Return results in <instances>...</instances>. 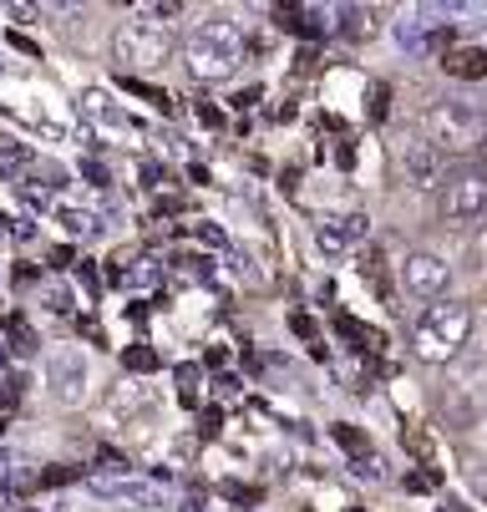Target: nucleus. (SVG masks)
<instances>
[{
	"label": "nucleus",
	"mask_w": 487,
	"mask_h": 512,
	"mask_svg": "<svg viewBox=\"0 0 487 512\" xmlns=\"http://www.w3.org/2000/svg\"><path fill=\"white\" fill-rule=\"evenodd\" d=\"M244 51H249V36L234 16H208L188 31L183 66L193 71V82H229L244 61Z\"/></svg>",
	"instance_id": "f257e3e1"
},
{
	"label": "nucleus",
	"mask_w": 487,
	"mask_h": 512,
	"mask_svg": "<svg viewBox=\"0 0 487 512\" xmlns=\"http://www.w3.org/2000/svg\"><path fill=\"white\" fill-rule=\"evenodd\" d=\"M467 335H472V305H462V300H432L427 315L416 320V330H411V355L427 360V365H447V360H457V350L467 345Z\"/></svg>",
	"instance_id": "f03ea898"
},
{
	"label": "nucleus",
	"mask_w": 487,
	"mask_h": 512,
	"mask_svg": "<svg viewBox=\"0 0 487 512\" xmlns=\"http://www.w3.org/2000/svg\"><path fill=\"white\" fill-rule=\"evenodd\" d=\"M482 132H487V117H482L472 102L447 97V102H432V112H427V142H432V148H442V153H467V148H477Z\"/></svg>",
	"instance_id": "7ed1b4c3"
},
{
	"label": "nucleus",
	"mask_w": 487,
	"mask_h": 512,
	"mask_svg": "<svg viewBox=\"0 0 487 512\" xmlns=\"http://www.w3.org/2000/svg\"><path fill=\"white\" fill-rule=\"evenodd\" d=\"M391 36H396L401 51H416V56H442V51H452L447 6H406V11L391 21Z\"/></svg>",
	"instance_id": "20e7f679"
},
{
	"label": "nucleus",
	"mask_w": 487,
	"mask_h": 512,
	"mask_svg": "<svg viewBox=\"0 0 487 512\" xmlns=\"http://www.w3.org/2000/svg\"><path fill=\"white\" fill-rule=\"evenodd\" d=\"M173 56V36L168 26H153V21H127L112 31V61L117 66H132V71H158L163 61Z\"/></svg>",
	"instance_id": "39448f33"
},
{
	"label": "nucleus",
	"mask_w": 487,
	"mask_h": 512,
	"mask_svg": "<svg viewBox=\"0 0 487 512\" xmlns=\"http://www.w3.org/2000/svg\"><path fill=\"white\" fill-rule=\"evenodd\" d=\"M482 213H487V173L472 168V163L452 168L442 178V218L457 224V229H467V224H477Z\"/></svg>",
	"instance_id": "423d86ee"
},
{
	"label": "nucleus",
	"mask_w": 487,
	"mask_h": 512,
	"mask_svg": "<svg viewBox=\"0 0 487 512\" xmlns=\"http://www.w3.org/2000/svg\"><path fill=\"white\" fill-rule=\"evenodd\" d=\"M87 355L82 350H72V345H56L51 355H46V386H51V396L61 401V406H82V396H87Z\"/></svg>",
	"instance_id": "0eeeda50"
},
{
	"label": "nucleus",
	"mask_w": 487,
	"mask_h": 512,
	"mask_svg": "<svg viewBox=\"0 0 487 512\" xmlns=\"http://www.w3.org/2000/svg\"><path fill=\"white\" fill-rule=\"evenodd\" d=\"M401 284H406V295L416 300H447V284H452V264L442 254H406L401 259Z\"/></svg>",
	"instance_id": "6e6552de"
},
{
	"label": "nucleus",
	"mask_w": 487,
	"mask_h": 512,
	"mask_svg": "<svg viewBox=\"0 0 487 512\" xmlns=\"http://www.w3.org/2000/svg\"><path fill=\"white\" fill-rule=\"evenodd\" d=\"M401 173H406V183H411L416 193H432V188H442V178H447V153L432 148L427 137H406V142H401Z\"/></svg>",
	"instance_id": "1a4fd4ad"
},
{
	"label": "nucleus",
	"mask_w": 487,
	"mask_h": 512,
	"mask_svg": "<svg viewBox=\"0 0 487 512\" xmlns=\"http://www.w3.org/2000/svg\"><path fill=\"white\" fill-rule=\"evenodd\" d=\"M87 487L97 497H112V502L132 507V512H163L168 507V497L153 482H143V477H102V472H87Z\"/></svg>",
	"instance_id": "9d476101"
},
{
	"label": "nucleus",
	"mask_w": 487,
	"mask_h": 512,
	"mask_svg": "<svg viewBox=\"0 0 487 512\" xmlns=\"http://www.w3.org/2000/svg\"><path fill=\"white\" fill-rule=\"evenodd\" d=\"M366 234H371L366 213H325L315 224V249L320 254H345V249H356Z\"/></svg>",
	"instance_id": "9b49d317"
},
{
	"label": "nucleus",
	"mask_w": 487,
	"mask_h": 512,
	"mask_svg": "<svg viewBox=\"0 0 487 512\" xmlns=\"http://www.w3.org/2000/svg\"><path fill=\"white\" fill-rule=\"evenodd\" d=\"M274 26H280V31H295V36H305V41H315V36L330 31L325 11H315V6H280V11H274Z\"/></svg>",
	"instance_id": "f8f14e48"
},
{
	"label": "nucleus",
	"mask_w": 487,
	"mask_h": 512,
	"mask_svg": "<svg viewBox=\"0 0 487 512\" xmlns=\"http://www.w3.org/2000/svg\"><path fill=\"white\" fill-rule=\"evenodd\" d=\"M442 71L457 82H482L487 77V51L482 46H452V51H442Z\"/></svg>",
	"instance_id": "ddd939ff"
},
{
	"label": "nucleus",
	"mask_w": 487,
	"mask_h": 512,
	"mask_svg": "<svg viewBox=\"0 0 487 512\" xmlns=\"http://www.w3.org/2000/svg\"><path fill=\"white\" fill-rule=\"evenodd\" d=\"M56 224H61L66 234H77V239L102 234V218H97L92 208H72V203H61V208H56Z\"/></svg>",
	"instance_id": "4468645a"
},
{
	"label": "nucleus",
	"mask_w": 487,
	"mask_h": 512,
	"mask_svg": "<svg viewBox=\"0 0 487 512\" xmlns=\"http://www.w3.org/2000/svg\"><path fill=\"white\" fill-rule=\"evenodd\" d=\"M82 112H87L92 122L112 127V132H127V127H132V122H127V112L107 102V92H87V97H82Z\"/></svg>",
	"instance_id": "2eb2a0df"
},
{
	"label": "nucleus",
	"mask_w": 487,
	"mask_h": 512,
	"mask_svg": "<svg viewBox=\"0 0 487 512\" xmlns=\"http://www.w3.org/2000/svg\"><path fill=\"white\" fill-rule=\"evenodd\" d=\"M31 168V148L16 137H0V178H21Z\"/></svg>",
	"instance_id": "dca6fc26"
},
{
	"label": "nucleus",
	"mask_w": 487,
	"mask_h": 512,
	"mask_svg": "<svg viewBox=\"0 0 487 512\" xmlns=\"http://www.w3.org/2000/svg\"><path fill=\"white\" fill-rule=\"evenodd\" d=\"M41 305H46L51 315H72V305H77V295H72V284H56V279H51V284L41 289Z\"/></svg>",
	"instance_id": "f3484780"
},
{
	"label": "nucleus",
	"mask_w": 487,
	"mask_h": 512,
	"mask_svg": "<svg viewBox=\"0 0 487 512\" xmlns=\"http://www.w3.org/2000/svg\"><path fill=\"white\" fill-rule=\"evenodd\" d=\"M330 436H335V442H340L345 452H351V462L371 452V442H366V431H356L351 421H340V426H330Z\"/></svg>",
	"instance_id": "a211bd4d"
},
{
	"label": "nucleus",
	"mask_w": 487,
	"mask_h": 512,
	"mask_svg": "<svg viewBox=\"0 0 487 512\" xmlns=\"http://www.w3.org/2000/svg\"><path fill=\"white\" fill-rule=\"evenodd\" d=\"M122 365H127V371H137V376H148V371H158V350L127 345V350H122Z\"/></svg>",
	"instance_id": "6ab92c4d"
},
{
	"label": "nucleus",
	"mask_w": 487,
	"mask_h": 512,
	"mask_svg": "<svg viewBox=\"0 0 487 512\" xmlns=\"http://www.w3.org/2000/svg\"><path fill=\"white\" fill-rule=\"evenodd\" d=\"M6 350H16V355H36L41 345H36V330L26 325V320H11V345Z\"/></svg>",
	"instance_id": "aec40b11"
},
{
	"label": "nucleus",
	"mask_w": 487,
	"mask_h": 512,
	"mask_svg": "<svg viewBox=\"0 0 487 512\" xmlns=\"http://www.w3.org/2000/svg\"><path fill=\"white\" fill-rule=\"evenodd\" d=\"M77 477H82V467H46V472H36V487H66Z\"/></svg>",
	"instance_id": "412c9836"
},
{
	"label": "nucleus",
	"mask_w": 487,
	"mask_h": 512,
	"mask_svg": "<svg viewBox=\"0 0 487 512\" xmlns=\"http://www.w3.org/2000/svg\"><path fill=\"white\" fill-rule=\"evenodd\" d=\"M351 467H356V477H371V482H386V462H381L376 452H366V457H356Z\"/></svg>",
	"instance_id": "4be33fe9"
},
{
	"label": "nucleus",
	"mask_w": 487,
	"mask_h": 512,
	"mask_svg": "<svg viewBox=\"0 0 487 512\" xmlns=\"http://www.w3.org/2000/svg\"><path fill=\"white\" fill-rule=\"evenodd\" d=\"M462 472H467V487H472V492H477V497L487 502V462L467 457V467H462Z\"/></svg>",
	"instance_id": "5701e85b"
},
{
	"label": "nucleus",
	"mask_w": 487,
	"mask_h": 512,
	"mask_svg": "<svg viewBox=\"0 0 487 512\" xmlns=\"http://www.w3.org/2000/svg\"><path fill=\"white\" fill-rule=\"evenodd\" d=\"M193 381H198V365H178V386H183V401H188V406L198 401V391H193Z\"/></svg>",
	"instance_id": "b1692460"
},
{
	"label": "nucleus",
	"mask_w": 487,
	"mask_h": 512,
	"mask_svg": "<svg viewBox=\"0 0 487 512\" xmlns=\"http://www.w3.org/2000/svg\"><path fill=\"white\" fill-rule=\"evenodd\" d=\"M219 421H224V411H219V406H208V411L198 416V431H203V436H214V431H219Z\"/></svg>",
	"instance_id": "393cba45"
},
{
	"label": "nucleus",
	"mask_w": 487,
	"mask_h": 512,
	"mask_svg": "<svg viewBox=\"0 0 487 512\" xmlns=\"http://www.w3.org/2000/svg\"><path fill=\"white\" fill-rule=\"evenodd\" d=\"M432 487H437L432 472H411V477H406V492H432Z\"/></svg>",
	"instance_id": "a878e982"
},
{
	"label": "nucleus",
	"mask_w": 487,
	"mask_h": 512,
	"mask_svg": "<svg viewBox=\"0 0 487 512\" xmlns=\"http://www.w3.org/2000/svg\"><path fill=\"white\" fill-rule=\"evenodd\" d=\"M193 234H198V239H203V244H214V249H224V244H229V239H224V234H219V229H214V224H198V229H193Z\"/></svg>",
	"instance_id": "bb28decb"
},
{
	"label": "nucleus",
	"mask_w": 487,
	"mask_h": 512,
	"mask_svg": "<svg viewBox=\"0 0 487 512\" xmlns=\"http://www.w3.org/2000/svg\"><path fill=\"white\" fill-rule=\"evenodd\" d=\"M198 122H203V127H224V112H219V107H203V102H198Z\"/></svg>",
	"instance_id": "cd10ccee"
},
{
	"label": "nucleus",
	"mask_w": 487,
	"mask_h": 512,
	"mask_svg": "<svg viewBox=\"0 0 487 512\" xmlns=\"http://www.w3.org/2000/svg\"><path fill=\"white\" fill-rule=\"evenodd\" d=\"M386 97H391L386 87H376V92H371V117H376V122L386 117Z\"/></svg>",
	"instance_id": "c85d7f7f"
},
{
	"label": "nucleus",
	"mask_w": 487,
	"mask_h": 512,
	"mask_svg": "<svg viewBox=\"0 0 487 512\" xmlns=\"http://www.w3.org/2000/svg\"><path fill=\"white\" fill-rule=\"evenodd\" d=\"M183 6H178V0H163V6H148V16H158V21H168V16H178Z\"/></svg>",
	"instance_id": "c756f323"
},
{
	"label": "nucleus",
	"mask_w": 487,
	"mask_h": 512,
	"mask_svg": "<svg viewBox=\"0 0 487 512\" xmlns=\"http://www.w3.org/2000/svg\"><path fill=\"white\" fill-rule=\"evenodd\" d=\"M82 173H87L97 188H107V168H102V163H82Z\"/></svg>",
	"instance_id": "7c9ffc66"
},
{
	"label": "nucleus",
	"mask_w": 487,
	"mask_h": 512,
	"mask_svg": "<svg viewBox=\"0 0 487 512\" xmlns=\"http://www.w3.org/2000/svg\"><path fill=\"white\" fill-rule=\"evenodd\" d=\"M254 102H259V87H249V92H239V97H234V107H239V112H244V107H254Z\"/></svg>",
	"instance_id": "2f4dec72"
},
{
	"label": "nucleus",
	"mask_w": 487,
	"mask_h": 512,
	"mask_svg": "<svg viewBox=\"0 0 487 512\" xmlns=\"http://www.w3.org/2000/svg\"><path fill=\"white\" fill-rule=\"evenodd\" d=\"M290 325H295V335H305V340H315V325H310V320H305V315H295V320H290Z\"/></svg>",
	"instance_id": "473e14b6"
},
{
	"label": "nucleus",
	"mask_w": 487,
	"mask_h": 512,
	"mask_svg": "<svg viewBox=\"0 0 487 512\" xmlns=\"http://www.w3.org/2000/svg\"><path fill=\"white\" fill-rule=\"evenodd\" d=\"M72 264V249H51V269H66Z\"/></svg>",
	"instance_id": "72a5a7b5"
},
{
	"label": "nucleus",
	"mask_w": 487,
	"mask_h": 512,
	"mask_svg": "<svg viewBox=\"0 0 487 512\" xmlns=\"http://www.w3.org/2000/svg\"><path fill=\"white\" fill-rule=\"evenodd\" d=\"M437 512H462V502H452V497H442V502H437Z\"/></svg>",
	"instance_id": "f704fd0d"
},
{
	"label": "nucleus",
	"mask_w": 487,
	"mask_h": 512,
	"mask_svg": "<svg viewBox=\"0 0 487 512\" xmlns=\"http://www.w3.org/2000/svg\"><path fill=\"white\" fill-rule=\"evenodd\" d=\"M6 360H11V350H6V340H0V376H6Z\"/></svg>",
	"instance_id": "c9c22d12"
},
{
	"label": "nucleus",
	"mask_w": 487,
	"mask_h": 512,
	"mask_svg": "<svg viewBox=\"0 0 487 512\" xmlns=\"http://www.w3.org/2000/svg\"><path fill=\"white\" fill-rule=\"evenodd\" d=\"M477 148H482V173H487V132H482V142H477Z\"/></svg>",
	"instance_id": "e433bc0d"
},
{
	"label": "nucleus",
	"mask_w": 487,
	"mask_h": 512,
	"mask_svg": "<svg viewBox=\"0 0 487 512\" xmlns=\"http://www.w3.org/2000/svg\"><path fill=\"white\" fill-rule=\"evenodd\" d=\"M6 224H11V218H6V213H0V239H6Z\"/></svg>",
	"instance_id": "4c0bfd02"
},
{
	"label": "nucleus",
	"mask_w": 487,
	"mask_h": 512,
	"mask_svg": "<svg viewBox=\"0 0 487 512\" xmlns=\"http://www.w3.org/2000/svg\"><path fill=\"white\" fill-rule=\"evenodd\" d=\"M16 512H41V507H16Z\"/></svg>",
	"instance_id": "58836bf2"
},
{
	"label": "nucleus",
	"mask_w": 487,
	"mask_h": 512,
	"mask_svg": "<svg viewBox=\"0 0 487 512\" xmlns=\"http://www.w3.org/2000/svg\"><path fill=\"white\" fill-rule=\"evenodd\" d=\"M0 431H6V421H0Z\"/></svg>",
	"instance_id": "ea45409f"
},
{
	"label": "nucleus",
	"mask_w": 487,
	"mask_h": 512,
	"mask_svg": "<svg viewBox=\"0 0 487 512\" xmlns=\"http://www.w3.org/2000/svg\"><path fill=\"white\" fill-rule=\"evenodd\" d=\"M351 512H361V507H351Z\"/></svg>",
	"instance_id": "a19ab883"
}]
</instances>
